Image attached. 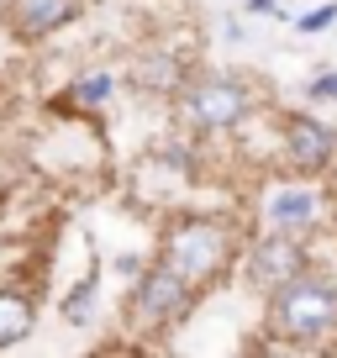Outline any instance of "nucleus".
<instances>
[{"label": "nucleus", "mask_w": 337, "mask_h": 358, "mask_svg": "<svg viewBox=\"0 0 337 358\" xmlns=\"http://www.w3.org/2000/svg\"><path fill=\"white\" fill-rule=\"evenodd\" d=\"M243 111H248V95L237 85H227V79L195 85L190 95H185V116H190L195 127H232V122H243Z\"/></svg>", "instance_id": "7ed1b4c3"}, {"label": "nucleus", "mask_w": 337, "mask_h": 358, "mask_svg": "<svg viewBox=\"0 0 337 358\" xmlns=\"http://www.w3.org/2000/svg\"><path fill=\"white\" fill-rule=\"evenodd\" d=\"M85 301H90V280H85L74 295H69V306H64V311H69V316H85Z\"/></svg>", "instance_id": "f8f14e48"}, {"label": "nucleus", "mask_w": 337, "mask_h": 358, "mask_svg": "<svg viewBox=\"0 0 337 358\" xmlns=\"http://www.w3.org/2000/svg\"><path fill=\"white\" fill-rule=\"evenodd\" d=\"M295 274H306V253L295 243H285V237L259 243V248H253V258H248V280L264 285V290H280V285L295 280Z\"/></svg>", "instance_id": "20e7f679"}, {"label": "nucleus", "mask_w": 337, "mask_h": 358, "mask_svg": "<svg viewBox=\"0 0 337 358\" xmlns=\"http://www.w3.org/2000/svg\"><path fill=\"white\" fill-rule=\"evenodd\" d=\"M311 95H337V74H327V79H316V85H311Z\"/></svg>", "instance_id": "ddd939ff"}, {"label": "nucleus", "mask_w": 337, "mask_h": 358, "mask_svg": "<svg viewBox=\"0 0 337 358\" xmlns=\"http://www.w3.org/2000/svg\"><path fill=\"white\" fill-rule=\"evenodd\" d=\"M74 95L79 101H106V95H111V74H95V79H85V85H74Z\"/></svg>", "instance_id": "9d476101"}, {"label": "nucleus", "mask_w": 337, "mask_h": 358, "mask_svg": "<svg viewBox=\"0 0 337 358\" xmlns=\"http://www.w3.org/2000/svg\"><path fill=\"white\" fill-rule=\"evenodd\" d=\"M69 0H16V27H22L27 37H43V32H53V27H64L69 22Z\"/></svg>", "instance_id": "0eeeda50"}, {"label": "nucleus", "mask_w": 337, "mask_h": 358, "mask_svg": "<svg viewBox=\"0 0 337 358\" xmlns=\"http://www.w3.org/2000/svg\"><path fill=\"white\" fill-rule=\"evenodd\" d=\"M269 216H274V222H311V216H316V201H311L306 190H280V195L269 201Z\"/></svg>", "instance_id": "1a4fd4ad"}, {"label": "nucleus", "mask_w": 337, "mask_h": 358, "mask_svg": "<svg viewBox=\"0 0 337 358\" xmlns=\"http://www.w3.org/2000/svg\"><path fill=\"white\" fill-rule=\"evenodd\" d=\"M27 332H32V301L16 290H0V348L22 343Z\"/></svg>", "instance_id": "6e6552de"}, {"label": "nucleus", "mask_w": 337, "mask_h": 358, "mask_svg": "<svg viewBox=\"0 0 337 358\" xmlns=\"http://www.w3.org/2000/svg\"><path fill=\"white\" fill-rule=\"evenodd\" d=\"M290 158L301 169H322L332 158V132L311 116H290Z\"/></svg>", "instance_id": "423d86ee"}, {"label": "nucleus", "mask_w": 337, "mask_h": 358, "mask_svg": "<svg viewBox=\"0 0 337 358\" xmlns=\"http://www.w3.org/2000/svg\"><path fill=\"white\" fill-rule=\"evenodd\" d=\"M227 253H232V232L222 222H180L164 243V268L180 274L185 285H206L211 274H222Z\"/></svg>", "instance_id": "f03ea898"}, {"label": "nucleus", "mask_w": 337, "mask_h": 358, "mask_svg": "<svg viewBox=\"0 0 337 358\" xmlns=\"http://www.w3.org/2000/svg\"><path fill=\"white\" fill-rule=\"evenodd\" d=\"M132 306L148 316V322H168V316H180L185 306H190V285H185L180 274H168V268H153V274L137 285Z\"/></svg>", "instance_id": "39448f33"}, {"label": "nucleus", "mask_w": 337, "mask_h": 358, "mask_svg": "<svg viewBox=\"0 0 337 358\" xmlns=\"http://www.w3.org/2000/svg\"><path fill=\"white\" fill-rule=\"evenodd\" d=\"M269 327L280 337H295V343H316L337 327V285L332 280H311V274H295L274 290V311Z\"/></svg>", "instance_id": "f257e3e1"}, {"label": "nucleus", "mask_w": 337, "mask_h": 358, "mask_svg": "<svg viewBox=\"0 0 337 358\" xmlns=\"http://www.w3.org/2000/svg\"><path fill=\"white\" fill-rule=\"evenodd\" d=\"M332 16H337V11H332V6H322V11H311V16H301V32H322V27H327V22H332Z\"/></svg>", "instance_id": "9b49d317"}]
</instances>
